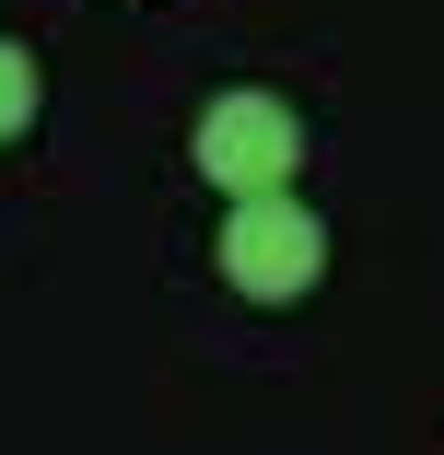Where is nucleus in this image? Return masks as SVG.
I'll list each match as a JSON object with an SVG mask.
<instances>
[{"label":"nucleus","mask_w":444,"mask_h":455,"mask_svg":"<svg viewBox=\"0 0 444 455\" xmlns=\"http://www.w3.org/2000/svg\"><path fill=\"white\" fill-rule=\"evenodd\" d=\"M188 164L222 188V211H246V199H293L304 117H293L281 94H211V106H199V140H188Z\"/></svg>","instance_id":"obj_1"},{"label":"nucleus","mask_w":444,"mask_h":455,"mask_svg":"<svg viewBox=\"0 0 444 455\" xmlns=\"http://www.w3.org/2000/svg\"><path fill=\"white\" fill-rule=\"evenodd\" d=\"M211 257H222V281L246 304H293V292H316V268H327V222L304 199H246V211H222Z\"/></svg>","instance_id":"obj_2"},{"label":"nucleus","mask_w":444,"mask_h":455,"mask_svg":"<svg viewBox=\"0 0 444 455\" xmlns=\"http://www.w3.org/2000/svg\"><path fill=\"white\" fill-rule=\"evenodd\" d=\"M24 129H36V59L0 36V140H24Z\"/></svg>","instance_id":"obj_3"}]
</instances>
